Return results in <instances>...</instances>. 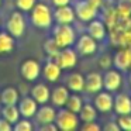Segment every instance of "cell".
Here are the masks:
<instances>
[{
    "label": "cell",
    "instance_id": "6da1fadb",
    "mask_svg": "<svg viewBox=\"0 0 131 131\" xmlns=\"http://www.w3.org/2000/svg\"><path fill=\"white\" fill-rule=\"evenodd\" d=\"M30 21L37 28H49L54 23L52 9L45 3H35V6L30 10Z\"/></svg>",
    "mask_w": 131,
    "mask_h": 131
},
{
    "label": "cell",
    "instance_id": "7a4b0ae2",
    "mask_svg": "<svg viewBox=\"0 0 131 131\" xmlns=\"http://www.w3.org/2000/svg\"><path fill=\"white\" fill-rule=\"evenodd\" d=\"M52 38L57 42V45L62 49L68 48V47H73L78 37L72 24H57L52 31Z\"/></svg>",
    "mask_w": 131,
    "mask_h": 131
},
{
    "label": "cell",
    "instance_id": "3957f363",
    "mask_svg": "<svg viewBox=\"0 0 131 131\" xmlns=\"http://www.w3.org/2000/svg\"><path fill=\"white\" fill-rule=\"evenodd\" d=\"M79 116L73 111L68 110L66 107H59L55 116V124H57L58 130L61 131H75L79 127Z\"/></svg>",
    "mask_w": 131,
    "mask_h": 131
},
{
    "label": "cell",
    "instance_id": "277c9868",
    "mask_svg": "<svg viewBox=\"0 0 131 131\" xmlns=\"http://www.w3.org/2000/svg\"><path fill=\"white\" fill-rule=\"evenodd\" d=\"M6 31H9L14 38H20L26 32V17L20 10L12 12L6 21Z\"/></svg>",
    "mask_w": 131,
    "mask_h": 131
},
{
    "label": "cell",
    "instance_id": "5b68a950",
    "mask_svg": "<svg viewBox=\"0 0 131 131\" xmlns=\"http://www.w3.org/2000/svg\"><path fill=\"white\" fill-rule=\"evenodd\" d=\"M75 49H76L78 55H80V57H92L99 49V41H96L93 37H90L86 32V34L76 38V41H75Z\"/></svg>",
    "mask_w": 131,
    "mask_h": 131
},
{
    "label": "cell",
    "instance_id": "8992f818",
    "mask_svg": "<svg viewBox=\"0 0 131 131\" xmlns=\"http://www.w3.org/2000/svg\"><path fill=\"white\" fill-rule=\"evenodd\" d=\"M123 86V72L110 68L103 73V89L110 93H117Z\"/></svg>",
    "mask_w": 131,
    "mask_h": 131
},
{
    "label": "cell",
    "instance_id": "52a82bcc",
    "mask_svg": "<svg viewBox=\"0 0 131 131\" xmlns=\"http://www.w3.org/2000/svg\"><path fill=\"white\" fill-rule=\"evenodd\" d=\"M73 10L76 14V20L82 23H89L99 14V10L94 6H92L88 0H76V3L73 4Z\"/></svg>",
    "mask_w": 131,
    "mask_h": 131
},
{
    "label": "cell",
    "instance_id": "ba28073f",
    "mask_svg": "<svg viewBox=\"0 0 131 131\" xmlns=\"http://www.w3.org/2000/svg\"><path fill=\"white\" fill-rule=\"evenodd\" d=\"M20 75L24 80L27 82H34L40 78L41 75V65L37 59H24L20 65Z\"/></svg>",
    "mask_w": 131,
    "mask_h": 131
},
{
    "label": "cell",
    "instance_id": "9c48e42d",
    "mask_svg": "<svg viewBox=\"0 0 131 131\" xmlns=\"http://www.w3.org/2000/svg\"><path fill=\"white\" fill-rule=\"evenodd\" d=\"M55 62L61 66L62 71H69V69H73L78 63V52L76 49H73L72 47L68 48H62L59 51V54L55 58Z\"/></svg>",
    "mask_w": 131,
    "mask_h": 131
},
{
    "label": "cell",
    "instance_id": "30bf717a",
    "mask_svg": "<svg viewBox=\"0 0 131 131\" xmlns=\"http://www.w3.org/2000/svg\"><path fill=\"white\" fill-rule=\"evenodd\" d=\"M113 103H114L113 93L104 90V89L97 92L94 99H93L94 107L97 108L99 113H103V114H107V113H110V111H113Z\"/></svg>",
    "mask_w": 131,
    "mask_h": 131
},
{
    "label": "cell",
    "instance_id": "8fae6325",
    "mask_svg": "<svg viewBox=\"0 0 131 131\" xmlns=\"http://www.w3.org/2000/svg\"><path fill=\"white\" fill-rule=\"evenodd\" d=\"M54 21L57 24H73L76 21V14H75L73 6L66 4V6H59L52 10Z\"/></svg>",
    "mask_w": 131,
    "mask_h": 131
},
{
    "label": "cell",
    "instance_id": "7c38bea8",
    "mask_svg": "<svg viewBox=\"0 0 131 131\" xmlns=\"http://www.w3.org/2000/svg\"><path fill=\"white\" fill-rule=\"evenodd\" d=\"M113 66L121 72L131 71V48L120 47L113 57Z\"/></svg>",
    "mask_w": 131,
    "mask_h": 131
},
{
    "label": "cell",
    "instance_id": "4fadbf2b",
    "mask_svg": "<svg viewBox=\"0 0 131 131\" xmlns=\"http://www.w3.org/2000/svg\"><path fill=\"white\" fill-rule=\"evenodd\" d=\"M88 24V27H86V32H88L90 37H93L96 41H104L106 38H107L108 35V28L107 26L104 24V21L103 20H99V18H93V20H90Z\"/></svg>",
    "mask_w": 131,
    "mask_h": 131
},
{
    "label": "cell",
    "instance_id": "5bb4252c",
    "mask_svg": "<svg viewBox=\"0 0 131 131\" xmlns=\"http://www.w3.org/2000/svg\"><path fill=\"white\" fill-rule=\"evenodd\" d=\"M55 116H57V110L52 104H40L37 108V113H35L34 118H35V123L38 125H42V124H47V123H54L55 121Z\"/></svg>",
    "mask_w": 131,
    "mask_h": 131
},
{
    "label": "cell",
    "instance_id": "9a60e30c",
    "mask_svg": "<svg viewBox=\"0 0 131 131\" xmlns=\"http://www.w3.org/2000/svg\"><path fill=\"white\" fill-rule=\"evenodd\" d=\"M100 90H103V75L100 72H89L85 76V92L96 94Z\"/></svg>",
    "mask_w": 131,
    "mask_h": 131
},
{
    "label": "cell",
    "instance_id": "2e32d148",
    "mask_svg": "<svg viewBox=\"0 0 131 131\" xmlns=\"http://www.w3.org/2000/svg\"><path fill=\"white\" fill-rule=\"evenodd\" d=\"M38 103L32 99L31 96H24L20 97V100L17 102V107L18 111H20L21 117H26V118H32L37 113V108H38Z\"/></svg>",
    "mask_w": 131,
    "mask_h": 131
},
{
    "label": "cell",
    "instance_id": "e0dca14e",
    "mask_svg": "<svg viewBox=\"0 0 131 131\" xmlns=\"http://www.w3.org/2000/svg\"><path fill=\"white\" fill-rule=\"evenodd\" d=\"M41 73H42V76L45 78L48 82L55 83L61 79L62 69H61V66L55 62V59H48L44 63L42 68H41Z\"/></svg>",
    "mask_w": 131,
    "mask_h": 131
},
{
    "label": "cell",
    "instance_id": "ac0fdd59",
    "mask_svg": "<svg viewBox=\"0 0 131 131\" xmlns=\"http://www.w3.org/2000/svg\"><path fill=\"white\" fill-rule=\"evenodd\" d=\"M113 110L117 116L131 114V96H128L127 93H117L114 96Z\"/></svg>",
    "mask_w": 131,
    "mask_h": 131
},
{
    "label": "cell",
    "instance_id": "d6986e66",
    "mask_svg": "<svg viewBox=\"0 0 131 131\" xmlns=\"http://www.w3.org/2000/svg\"><path fill=\"white\" fill-rule=\"evenodd\" d=\"M65 86L72 93H82L85 92V76L80 72H72L66 76Z\"/></svg>",
    "mask_w": 131,
    "mask_h": 131
},
{
    "label": "cell",
    "instance_id": "ffe728a7",
    "mask_svg": "<svg viewBox=\"0 0 131 131\" xmlns=\"http://www.w3.org/2000/svg\"><path fill=\"white\" fill-rule=\"evenodd\" d=\"M30 96L38 103V104H45L49 102L51 97V89L45 83H37L30 89Z\"/></svg>",
    "mask_w": 131,
    "mask_h": 131
},
{
    "label": "cell",
    "instance_id": "44dd1931",
    "mask_svg": "<svg viewBox=\"0 0 131 131\" xmlns=\"http://www.w3.org/2000/svg\"><path fill=\"white\" fill-rule=\"evenodd\" d=\"M69 94H71V92H69V89L66 88V86H62V85L55 86L51 90L49 102L52 103L54 107H63L66 100H68V97H69Z\"/></svg>",
    "mask_w": 131,
    "mask_h": 131
},
{
    "label": "cell",
    "instance_id": "7402d4cb",
    "mask_svg": "<svg viewBox=\"0 0 131 131\" xmlns=\"http://www.w3.org/2000/svg\"><path fill=\"white\" fill-rule=\"evenodd\" d=\"M16 48V38L9 31H0V55H9Z\"/></svg>",
    "mask_w": 131,
    "mask_h": 131
},
{
    "label": "cell",
    "instance_id": "603a6c76",
    "mask_svg": "<svg viewBox=\"0 0 131 131\" xmlns=\"http://www.w3.org/2000/svg\"><path fill=\"white\" fill-rule=\"evenodd\" d=\"M20 97L21 96L18 90L13 86H7L0 92V103L2 104H17Z\"/></svg>",
    "mask_w": 131,
    "mask_h": 131
},
{
    "label": "cell",
    "instance_id": "cb8c5ba5",
    "mask_svg": "<svg viewBox=\"0 0 131 131\" xmlns=\"http://www.w3.org/2000/svg\"><path fill=\"white\" fill-rule=\"evenodd\" d=\"M97 113L99 111L94 107V104H92V103H83V106L80 108V111L78 113V116H79V120L82 123H88V121H96Z\"/></svg>",
    "mask_w": 131,
    "mask_h": 131
},
{
    "label": "cell",
    "instance_id": "d4e9b609",
    "mask_svg": "<svg viewBox=\"0 0 131 131\" xmlns=\"http://www.w3.org/2000/svg\"><path fill=\"white\" fill-rule=\"evenodd\" d=\"M2 117L4 120H7L10 124H14L21 117L17 104H3V107H2Z\"/></svg>",
    "mask_w": 131,
    "mask_h": 131
},
{
    "label": "cell",
    "instance_id": "484cf974",
    "mask_svg": "<svg viewBox=\"0 0 131 131\" xmlns=\"http://www.w3.org/2000/svg\"><path fill=\"white\" fill-rule=\"evenodd\" d=\"M82 106H83V99L80 97V94L72 93V94H69V97H68V100H66L63 107H66L68 110H71V111L78 114L80 111V108H82Z\"/></svg>",
    "mask_w": 131,
    "mask_h": 131
},
{
    "label": "cell",
    "instance_id": "4316f807",
    "mask_svg": "<svg viewBox=\"0 0 131 131\" xmlns=\"http://www.w3.org/2000/svg\"><path fill=\"white\" fill-rule=\"evenodd\" d=\"M42 49L44 52H45V55L48 57V59H55L57 58V55L59 54L61 48L57 45V42L54 41V38H48V40H45V42H44L42 45Z\"/></svg>",
    "mask_w": 131,
    "mask_h": 131
},
{
    "label": "cell",
    "instance_id": "83f0119b",
    "mask_svg": "<svg viewBox=\"0 0 131 131\" xmlns=\"http://www.w3.org/2000/svg\"><path fill=\"white\" fill-rule=\"evenodd\" d=\"M114 40H116V44L118 47H127V48H131V28L117 32L116 37H114Z\"/></svg>",
    "mask_w": 131,
    "mask_h": 131
},
{
    "label": "cell",
    "instance_id": "f1b7e54d",
    "mask_svg": "<svg viewBox=\"0 0 131 131\" xmlns=\"http://www.w3.org/2000/svg\"><path fill=\"white\" fill-rule=\"evenodd\" d=\"M32 127H34V125L30 121V118H26V117H23V118L20 117V118L13 124V130L14 131H31Z\"/></svg>",
    "mask_w": 131,
    "mask_h": 131
},
{
    "label": "cell",
    "instance_id": "f546056e",
    "mask_svg": "<svg viewBox=\"0 0 131 131\" xmlns=\"http://www.w3.org/2000/svg\"><path fill=\"white\" fill-rule=\"evenodd\" d=\"M35 3H37V0H14L17 10L23 13H30V10L35 6Z\"/></svg>",
    "mask_w": 131,
    "mask_h": 131
},
{
    "label": "cell",
    "instance_id": "4dcf8cb0",
    "mask_svg": "<svg viewBox=\"0 0 131 131\" xmlns=\"http://www.w3.org/2000/svg\"><path fill=\"white\" fill-rule=\"evenodd\" d=\"M117 124H118L120 130L131 131V114H121V116H118Z\"/></svg>",
    "mask_w": 131,
    "mask_h": 131
},
{
    "label": "cell",
    "instance_id": "1f68e13d",
    "mask_svg": "<svg viewBox=\"0 0 131 131\" xmlns=\"http://www.w3.org/2000/svg\"><path fill=\"white\" fill-rule=\"evenodd\" d=\"M97 63H99V68L100 69L107 71V69H110L111 66H113V57L108 55V54H104V55H102V57L99 58Z\"/></svg>",
    "mask_w": 131,
    "mask_h": 131
},
{
    "label": "cell",
    "instance_id": "d6a6232c",
    "mask_svg": "<svg viewBox=\"0 0 131 131\" xmlns=\"http://www.w3.org/2000/svg\"><path fill=\"white\" fill-rule=\"evenodd\" d=\"M100 128H102L100 124H97L96 121H88V123H83L80 130H83V131H99Z\"/></svg>",
    "mask_w": 131,
    "mask_h": 131
},
{
    "label": "cell",
    "instance_id": "836d02e7",
    "mask_svg": "<svg viewBox=\"0 0 131 131\" xmlns=\"http://www.w3.org/2000/svg\"><path fill=\"white\" fill-rule=\"evenodd\" d=\"M103 130L104 131H120V127H118V124H117V121L111 120V121H107L103 125Z\"/></svg>",
    "mask_w": 131,
    "mask_h": 131
},
{
    "label": "cell",
    "instance_id": "e575fe53",
    "mask_svg": "<svg viewBox=\"0 0 131 131\" xmlns=\"http://www.w3.org/2000/svg\"><path fill=\"white\" fill-rule=\"evenodd\" d=\"M13 130V124H10L7 120H4L3 117L0 118V131H12Z\"/></svg>",
    "mask_w": 131,
    "mask_h": 131
},
{
    "label": "cell",
    "instance_id": "d590c367",
    "mask_svg": "<svg viewBox=\"0 0 131 131\" xmlns=\"http://www.w3.org/2000/svg\"><path fill=\"white\" fill-rule=\"evenodd\" d=\"M40 130L41 131H57L58 127H57L55 123H47V124L40 125Z\"/></svg>",
    "mask_w": 131,
    "mask_h": 131
},
{
    "label": "cell",
    "instance_id": "8d00e7d4",
    "mask_svg": "<svg viewBox=\"0 0 131 131\" xmlns=\"http://www.w3.org/2000/svg\"><path fill=\"white\" fill-rule=\"evenodd\" d=\"M72 0H51V4L54 7H59V6H66V4H71Z\"/></svg>",
    "mask_w": 131,
    "mask_h": 131
},
{
    "label": "cell",
    "instance_id": "74e56055",
    "mask_svg": "<svg viewBox=\"0 0 131 131\" xmlns=\"http://www.w3.org/2000/svg\"><path fill=\"white\" fill-rule=\"evenodd\" d=\"M89 3L92 4V6H94L97 10H100L102 9V6H103V3H104V0H88Z\"/></svg>",
    "mask_w": 131,
    "mask_h": 131
},
{
    "label": "cell",
    "instance_id": "f35d334b",
    "mask_svg": "<svg viewBox=\"0 0 131 131\" xmlns=\"http://www.w3.org/2000/svg\"><path fill=\"white\" fill-rule=\"evenodd\" d=\"M118 4H123V6L131 9V0H118Z\"/></svg>",
    "mask_w": 131,
    "mask_h": 131
},
{
    "label": "cell",
    "instance_id": "ab89813d",
    "mask_svg": "<svg viewBox=\"0 0 131 131\" xmlns=\"http://www.w3.org/2000/svg\"><path fill=\"white\" fill-rule=\"evenodd\" d=\"M130 83H131V73H130Z\"/></svg>",
    "mask_w": 131,
    "mask_h": 131
},
{
    "label": "cell",
    "instance_id": "60d3db41",
    "mask_svg": "<svg viewBox=\"0 0 131 131\" xmlns=\"http://www.w3.org/2000/svg\"><path fill=\"white\" fill-rule=\"evenodd\" d=\"M2 2H3V0H0V6H2Z\"/></svg>",
    "mask_w": 131,
    "mask_h": 131
}]
</instances>
